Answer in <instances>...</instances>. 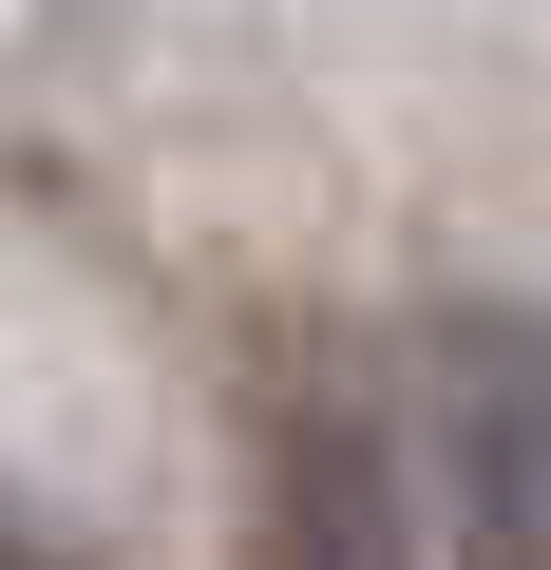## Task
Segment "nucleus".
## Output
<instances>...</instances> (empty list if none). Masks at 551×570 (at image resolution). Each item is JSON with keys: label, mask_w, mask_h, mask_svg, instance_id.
<instances>
[{"label": "nucleus", "mask_w": 551, "mask_h": 570, "mask_svg": "<svg viewBox=\"0 0 551 570\" xmlns=\"http://www.w3.org/2000/svg\"><path fill=\"white\" fill-rule=\"evenodd\" d=\"M437 494H456V570H551V324H456Z\"/></svg>", "instance_id": "obj_1"}, {"label": "nucleus", "mask_w": 551, "mask_h": 570, "mask_svg": "<svg viewBox=\"0 0 551 570\" xmlns=\"http://www.w3.org/2000/svg\"><path fill=\"white\" fill-rule=\"evenodd\" d=\"M266 570H419V475L381 419H286V475H266Z\"/></svg>", "instance_id": "obj_2"}]
</instances>
